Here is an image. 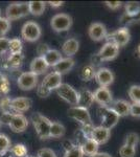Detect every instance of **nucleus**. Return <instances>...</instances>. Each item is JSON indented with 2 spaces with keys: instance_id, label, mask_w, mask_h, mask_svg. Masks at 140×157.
I'll return each instance as SVG.
<instances>
[{
  "instance_id": "20",
  "label": "nucleus",
  "mask_w": 140,
  "mask_h": 157,
  "mask_svg": "<svg viewBox=\"0 0 140 157\" xmlns=\"http://www.w3.org/2000/svg\"><path fill=\"white\" fill-rule=\"evenodd\" d=\"M48 68H49V66H48L47 63L45 62V60L42 57L35 58L30 63V72H32L37 77L46 72Z\"/></svg>"
},
{
  "instance_id": "9",
  "label": "nucleus",
  "mask_w": 140,
  "mask_h": 157,
  "mask_svg": "<svg viewBox=\"0 0 140 157\" xmlns=\"http://www.w3.org/2000/svg\"><path fill=\"white\" fill-rule=\"evenodd\" d=\"M118 54H119V47L117 45L111 42H106L101 46V48L99 49V52L96 55V58L100 62H108V61L116 59Z\"/></svg>"
},
{
  "instance_id": "12",
  "label": "nucleus",
  "mask_w": 140,
  "mask_h": 157,
  "mask_svg": "<svg viewBox=\"0 0 140 157\" xmlns=\"http://www.w3.org/2000/svg\"><path fill=\"white\" fill-rule=\"evenodd\" d=\"M110 136H111V130L101 127V126H96V127H93V129L91 130L88 138H91L98 146H100L106 144L109 140Z\"/></svg>"
},
{
  "instance_id": "29",
  "label": "nucleus",
  "mask_w": 140,
  "mask_h": 157,
  "mask_svg": "<svg viewBox=\"0 0 140 157\" xmlns=\"http://www.w3.org/2000/svg\"><path fill=\"white\" fill-rule=\"evenodd\" d=\"M22 42L18 38H14V39L9 40V50L11 54H21L22 52Z\"/></svg>"
},
{
  "instance_id": "47",
  "label": "nucleus",
  "mask_w": 140,
  "mask_h": 157,
  "mask_svg": "<svg viewBox=\"0 0 140 157\" xmlns=\"http://www.w3.org/2000/svg\"><path fill=\"white\" fill-rule=\"evenodd\" d=\"M105 4L110 10H112V11H116V10L120 9L123 2H121V1H106Z\"/></svg>"
},
{
  "instance_id": "38",
  "label": "nucleus",
  "mask_w": 140,
  "mask_h": 157,
  "mask_svg": "<svg viewBox=\"0 0 140 157\" xmlns=\"http://www.w3.org/2000/svg\"><path fill=\"white\" fill-rule=\"evenodd\" d=\"M11 29V21L4 17H0V37H4Z\"/></svg>"
},
{
  "instance_id": "43",
  "label": "nucleus",
  "mask_w": 140,
  "mask_h": 157,
  "mask_svg": "<svg viewBox=\"0 0 140 157\" xmlns=\"http://www.w3.org/2000/svg\"><path fill=\"white\" fill-rule=\"evenodd\" d=\"M9 40L7 38L0 37V56L4 55L9 50Z\"/></svg>"
},
{
  "instance_id": "53",
  "label": "nucleus",
  "mask_w": 140,
  "mask_h": 157,
  "mask_svg": "<svg viewBox=\"0 0 140 157\" xmlns=\"http://www.w3.org/2000/svg\"><path fill=\"white\" fill-rule=\"evenodd\" d=\"M0 13H1V12H0ZM0 17H1V16H0Z\"/></svg>"
},
{
  "instance_id": "48",
  "label": "nucleus",
  "mask_w": 140,
  "mask_h": 157,
  "mask_svg": "<svg viewBox=\"0 0 140 157\" xmlns=\"http://www.w3.org/2000/svg\"><path fill=\"white\" fill-rule=\"evenodd\" d=\"M48 4H49L51 7H60V6H62L63 4H64V2L63 1H50V2H48Z\"/></svg>"
},
{
  "instance_id": "19",
  "label": "nucleus",
  "mask_w": 140,
  "mask_h": 157,
  "mask_svg": "<svg viewBox=\"0 0 140 157\" xmlns=\"http://www.w3.org/2000/svg\"><path fill=\"white\" fill-rule=\"evenodd\" d=\"M74 60L72 58H63L61 61H59L57 64L53 66V70L55 72L59 73V75H64V73L69 72L73 67H74Z\"/></svg>"
},
{
  "instance_id": "2",
  "label": "nucleus",
  "mask_w": 140,
  "mask_h": 157,
  "mask_svg": "<svg viewBox=\"0 0 140 157\" xmlns=\"http://www.w3.org/2000/svg\"><path fill=\"white\" fill-rule=\"evenodd\" d=\"M55 90H57L58 95L63 101H65L66 103H68L72 107L78 106V100H80V92L76 91L72 86L66 84V83H62Z\"/></svg>"
},
{
  "instance_id": "52",
  "label": "nucleus",
  "mask_w": 140,
  "mask_h": 157,
  "mask_svg": "<svg viewBox=\"0 0 140 157\" xmlns=\"http://www.w3.org/2000/svg\"><path fill=\"white\" fill-rule=\"evenodd\" d=\"M0 127H1V124H0Z\"/></svg>"
},
{
  "instance_id": "1",
  "label": "nucleus",
  "mask_w": 140,
  "mask_h": 157,
  "mask_svg": "<svg viewBox=\"0 0 140 157\" xmlns=\"http://www.w3.org/2000/svg\"><path fill=\"white\" fill-rule=\"evenodd\" d=\"M32 121L34 128L37 132L38 136L41 139L49 138V130L51 121L48 120L46 116L42 115L41 113H34L32 115Z\"/></svg>"
},
{
  "instance_id": "41",
  "label": "nucleus",
  "mask_w": 140,
  "mask_h": 157,
  "mask_svg": "<svg viewBox=\"0 0 140 157\" xmlns=\"http://www.w3.org/2000/svg\"><path fill=\"white\" fill-rule=\"evenodd\" d=\"M37 157H58L55 155V151H52L51 149L48 148H43L40 149L37 153Z\"/></svg>"
},
{
  "instance_id": "50",
  "label": "nucleus",
  "mask_w": 140,
  "mask_h": 157,
  "mask_svg": "<svg viewBox=\"0 0 140 157\" xmlns=\"http://www.w3.org/2000/svg\"><path fill=\"white\" fill-rule=\"evenodd\" d=\"M137 55H138V57L140 58V44L137 46Z\"/></svg>"
},
{
  "instance_id": "6",
  "label": "nucleus",
  "mask_w": 140,
  "mask_h": 157,
  "mask_svg": "<svg viewBox=\"0 0 140 157\" xmlns=\"http://www.w3.org/2000/svg\"><path fill=\"white\" fill-rule=\"evenodd\" d=\"M50 26L57 33L67 32L72 26V18L69 15L64 14V13L57 14L50 20Z\"/></svg>"
},
{
  "instance_id": "35",
  "label": "nucleus",
  "mask_w": 140,
  "mask_h": 157,
  "mask_svg": "<svg viewBox=\"0 0 140 157\" xmlns=\"http://www.w3.org/2000/svg\"><path fill=\"white\" fill-rule=\"evenodd\" d=\"M119 155H120V157H135V155H136V148L123 144L119 149Z\"/></svg>"
},
{
  "instance_id": "15",
  "label": "nucleus",
  "mask_w": 140,
  "mask_h": 157,
  "mask_svg": "<svg viewBox=\"0 0 140 157\" xmlns=\"http://www.w3.org/2000/svg\"><path fill=\"white\" fill-rule=\"evenodd\" d=\"M27 126H28V121L23 114L20 113H15L12 117V121L9 123V127L11 130L15 133H21L26 130Z\"/></svg>"
},
{
  "instance_id": "17",
  "label": "nucleus",
  "mask_w": 140,
  "mask_h": 157,
  "mask_svg": "<svg viewBox=\"0 0 140 157\" xmlns=\"http://www.w3.org/2000/svg\"><path fill=\"white\" fill-rule=\"evenodd\" d=\"M41 84L44 86L45 88H47L49 91H52L62 84V75H59V73L52 71L43 78Z\"/></svg>"
},
{
  "instance_id": "13",
  "label": "nucleus",
  "mask_w": 140,
  "mask_h": 157,
  "mask_svg": "<svg viewBox=\"0 0 140 157\" xmlns=\"http://www.w3.org/2000/svg\"><path fill=\"white\" fill-rule=\"evenodd\" d=\"M38 77L32 72H22L17 80V84L22 90H32L37 86Z\"/></svg>"
},
{
  "instance_id": "26",
  "label": "nucleus",
  "mask_w": 140,
  "mask_h": 157,
  "mask_svg": "<svg viewBox=\"0 0 140 157\" xmlns=\"http://www.w3.org/2000/svg\"><path fill=\"white\" fill-rule=\"evenodd\" d=\"M66 129L64 126L59 121H51L50 125V130H49V137L52 138H60L63 137L65 134Z\"/></svg>"
},
{
  "instance_id": "31",
  "label": "nucleus",
  "mask_w": 140,
  "mask_h": 157,
  "mask_svg": "<svg viewBox=\"0 0 140 157\" xmlns=\"http://www.w3.org/2000/svg\"><path fill=\"white\" fill-rule=\"evenodd\" d=\"M120 22L123 24H126V25L140 22V11L138 13H136V14H134V15H128V14L124 13L120 18Z\"/></svg>"
},
{
  "instance_id": "36",
  "label": "nucleus",
  "mask_w": 140,
  "mask_h": 157,
  "mask_svg": "<svg viewBox=\"0 0 140 157\" xmlns=\"http://www.w3.org/2000/svg\"><path fill=\"white\" fill-rule=\"evenodd\" d=\"M11 148V140L4 134H0V156H3L6 152Z\"/></svg>"
},
{
  "instance_id": "21",
  "label": "nucleus",
  "mask_w": 140,
  "mask_h": 157,
  "mask_svg": "<svg viewBox=\"0 0 140 157\" xmlns=\"http://www.w3.org/2000/svg\"><path fill=\"white\" fill-rule=\"evenodd\" d=\"M80 48V42L74 38H70V39L66 40L62 45V52L63 54L67 56V58L73 57Z\"/></svg>"
},
{
  "instance_id": "14",
  "label": "nucleus",
  "mask_w": 140,
  "mask_h": 157,
  "mask_svg": "<svg viewBox=\"0 0 140 157\" xmlns=\"http://www.w3.org/2000/svg\"><path fill=\"white\" fill-rule=\"evenodd\" d=\"M107 34L108 33H107L105 24L100 23V22H93L88 29V35L90 39L96 42L106 39Z\"/></svg>"
},
{
  "instance_id": "33",
  "label": "nucleus",
  "mask_w": 140,
  "mask_h": 157,
  "mask_svg": "<svg viewBox=\"0 0 140 157\" xmlns=\"http://www.w3.org/2000/svg\"><path fill=\"white\" fill-rule=\"evenodd\" d=\"M63 157H84L80 145H73L69 149L65 151V154Z\"/></svg>"
},
{
  "instance_id": "10",
  "label": "nucleus",
  "mask_w": 140,
  "mask_h": 157,
  "mask_svg": "<svg viewBox=\"0 0 140 157\" xmlns=\"http://www.w3.org/2000/svg\"><path fill=\"white\" fill-rule=\"evenodd\" d=\"M94 102L100 105V107H110L113 102V97L108 87H99L93 92Z\"/></svg>"
},
{
  "instance_id": "5",
  "label": "nucleus",
  "mask_w": 140,
  "mask_h": 157,
  "mask_svg": "<svg viewBox=\"0 0 140 157\" xmlns=\"http://www.w3.org/2000/svg\"><path fill=\"white\" fill-rule=\"evenodd\" d=\"M107 42L114 43L118 47L126 46L127 44L130 42L131 39V34H130V30L128 27L123 26L120 29L114 30L111 34H107Z\"/></svg>"
},
{
  "instance_id": "46",
  "label": "nucleus",
  "mask_w": 140,
  "mask_h": 157,
  "mask_svg": "<svg viewBox=\"0 0 140 157\" xmlns=\"http://www.w3.org/2000/svg\"><path fill=\"white\" fill-rule=\"evenodd\" d=\"M49 46H48L47 44H44V43H41V44L38 45L37 47V52L38 55H39V57H44L45 55H46V52L49 50Z\"/></svg>"
},
{
  "instance_id": "24",
  "label": "nucleus",
  "mask_w": 140,
  "mask_h": 157,
  "mask_svg": "<svg viewBox=\"0 0 140 157\" xmlns=\"http://www.w3.org/2000/svg\"><path fill=\"white\" fill-rule=\"evenodd\" d=\"M94 103V97H93V92L88 89H83L80 92V100H78V106L86 109H89V107H91V105Z\"/></svg>"
},
{
  "instance_id": "22",
  "label": "nucleus",
  "mask_w": 140,
  "mask_h": 157,
  "mask_svg": "<svg viewBox=\"0 0 140 157\" xmlns=\"http://www.w3.org/2000/svg\"><path fill=\"white\" fill-rule=\"evenodd\" d=\"M24 62V56L23 54H11L7 58L4 67L9 68V69H18L19 67L22 66Z\"/></svg>"
},
{
  "instance_id": "23",
  "label": "nucleus",
  "mask_w": 140,
  "mask_h": 157,
  "mask_svg": "<svg viewBox=\"0 0 140 157\" xmlns=\"http://www.w3.org/2000/svg\"><path fill=\"white\" fill-rule=\"evenodd\" d=\"M81 146V149H82V152L84 154V156H93L94 154H96L98 152V148L99 146L95 143L94 140H92L91 138H86V140L84 141Z\"/></svg>"
},
{
  "instance_id": "16",
  "label": "nucleus",
  "mask_w": 140,
  "mask_h": 157,
  "mask_svg": "<svg viewBox=\"0 0 140 157\" xmlns=\"http://www.w3.org/2000/svg\"><path fill=\"white\" fill-rule=\"evenodd\" d=\"M32 105V101L28 98H16L12 100L11 107L14 113H20L29 110V108Z\"/></svg>"
},
{
  "instance_id": "25",
  "label": "nucleus",
  "mask_w": 140,
  "mask_h": 157,
  "mask_svg": "<svg viewBox=\"0 0 140 157\" xmlns=\"http://www.w3.org/2000/svg\"><path fill=\"white\" fill-rule=\"evenodd\" d=\"M42 58L45 60V62L47 63V65L49 67L50 66L53 67L59 62V61H61L63 59L61 52H59V50H57V49H49L46 52V55H45L44 57H42Z\"/></svg>"
},
{
  "instance_id": "49",
  "label": "nucleus",
  "mask_w": 140,
  "mask_h": 157,
  "mask_svg": "<svg viewBox=\"0 0 140 157\" xmlns=\"http://www.w3.org/2000/svg\"><path fill=\"white\" fill-rule=\"evenodd\" d=\"M91 157H112V156L109 153H106V152H97V153L94 154Z\"/></svg>"
},
{
  "instance_id": "44",
  "label": "nucleus",
  "mask_w": 140,
  "mask_h": 157,
  "mask_svg": "<svg viewBox=\"0 0 140 157\" xmlns=\"http://www.w3.org/2000/svg\"><path fill=\"white\" fill-rule=\"evenodd\" d=\"M13 113H2L1 116H0V124L1 125H9L13 117Z\"/></svg>"
},
{
  "instance_id": "18",
  "label": "nucleus",
  "mask_w": 140,
  "mask_h": 157,
  "mask_svg": "<svg viewBox=\"0 0 140 157\" xmlns=\"http://www.w3.org/2000/svg\"><path fill=\"white\" fill-rule=\"evenodd\" d=\"M130 107H131V104L126 100L113 101L110 105V108L119 116V117H123V116L130 115Z\"/></svg>"
},
{
  "instance_id": "51",
  "label": "nucleus",
  "mask_w": 140,
  "mask_h": 157,
  "mask_svg": "<svg viewBox=\"0 0 140 157\" xmlns=\"http://www.w3.org/2000/svg\"><path fill=\"white\" fill-rule=\"evenodd\" d=\"M27 157H34V156H27Z\"/></svg>"
},
{
  "instance_id": "32",
  "label": "nucleus",
  "mask_w": 140,
  "mask_h": 157,
  "mask_svg": "<svg viewBox=\"0 0 140 157\" xmlns=\"http://www.w3.org/2000/svg\"><path fill=\"white\" fill-rule=\"evenodd\" d=\"M128 94L133 103H140V85H132L129 88Z\"/></svg>"
},
{
  "instance_id": "7",
  "label": "nucleus",
  "mask_w": 140,
  "mask_h": 157,
  "mask_svg": "<svg viewBox=\"0 0 140 157\" xmlns=\"http://www.w3.org/2000/svg\"><path fill=\"white\" fill-rule=\"evenodd\" d=\"M98 112L100 116V126L109 130L115 127L120 118L110 107H100Z\"/></svg>"
},
{
  "instance_id": "42",
  "label": "nucleus",
  "mask_w": 140,
  "mask_h": 157,
  "mask_svg": "<svg viewBox=\"0 0 140 157\" xmlns=\"http://www.w3.org/2000/svg\"><path fill=\"white\" fill-rule=\"evenodd\" d=\"M130 115L140 118V103H132L130 107Z\"/></svg>"
},
{
  "instance_id": "8",
  "label": "nucleus",
  "mask_w": 140,
  "mask_h": 157,
  "mask_svg": "<svg viewBox=\"0 0 140 157\" xmlns=\"http://www.w3.org/2000/svg\"><path fill=\"white\" fill-rule=\"evenodd\" d=\"M41 27L37 22L28 21L26 22L21 29V36L27 42H35L41 37Z\"/></svg>"
},
{
  "instance_id": "40",
  "label": "nucleus",
  "mask_w": 140,
  "mask_h": 157,
  "mask_svg": "<svg viewBox=\"0 0 140 157\" xmlns=\"http://www.w3.org/2000/svg\"><path fill=\"white\" fill-rule=\"evenodd\" d=\"M9 91V82L6 77H4L1 72H0V92L2 94H7Z\"/></svg>"
},
{
  "instance_id": "37",
  "label": "nucleus",
  "mask_w": 140,
  "mask_h": 157,
  "mask_svg": "<svg viewBox=\"0 0 140 157\" xmlns=\"http://www.w3.org/2000/svg\"><path fill=\"white\" fill-rule=\"evenodd\" d=\"M124 10H126V14L134 15L140 11V4L136 1H130L124 6Z\"/></svg>"
},
{
  "instance_id": "4",
  "label": "nucleus",
  "mask_w": 140,
  "mask_h": 157,
  "mask_svg": "<svg viewBox=\"0 0 140 157\" xmlns=\"http://www.w3.org/2000/svg\"><path fill=\"white\" fill-rule=\"evenodd\" d=\"M68 116L72 120L78 121L82 125V127L93 126L90 112L86 108L80 107V106H73L68 110Z\"/></svg>"
},
{
  "instance_id": "34",
  "label": "nucleus",
  "mask_w": 140,
  "mask_h": 157,
  "mask_svg": "<svg viewBox=\"0 0 140 157\" xmlns=\"http://www.w3.org/2000/svg\"><path fill=\"white\" fill-rule=\"evenodd\" d=\"M11 102L12 100L9 97H2L0 98V111L2 113H13V114H15L12 110Z\"/></svg>"
},
{
  "instance_id": "39",
  "label": "nucleus",
  "mask_w": 140,
  "mask_h": 157,
  "mask_svg": "<svg viewBox=\"0 0 140 157\" xmlns=\"http://www.w3.org/2000/svg\"><path fill=\"white\" fill-rule=\"evenodd\" d=\"M139 135L137 133H129L126 137V140H124V145H128V146H131V147H135L139 144Z\"/></svg>"
},
{
  "instance_id": "30",
  "label": "nucleus",
  "mask_w": 140,
  "mask_h": 157,
  "mask_svg": "<svg viewBox=\"0 0 140 157\" xmlns=\"http://www.w3.org/2000/svg\"><path fill=\"white\" fill-rule=\"evenodd\" d=\"M11 153L13 157H27V148L22 144H17L12 147Z\"/></svg>"
},
{
  "instance_id": "11",
  "label": "nucleus",
  "mask_w": 140,
  "mask_h": 157,
  "mask_svg": "<svg viewBox=\"0 0 140 157\" xmlns=\"http://www.w3.org/2000/svg\"><path fill=\"white\" fill-rule=\"evenodd\" d=\"M95 81L97 82L99 87H109L114 82L115 75L109 68L101 67L96 70L95 72Z\"/></svg>"
},
{
  "instance_id": "28",
  "label": "nucleus",
  "mask_w": 140,
  "mask_h": 157,
  "mask_svg": "<svg viewBox=\"0 0 140 157\" xmlns=\"http://www.w3.org/2000/svg\"><path fill=\"white\" fill-rule=\"evenodd\" d=\"M95 68L92 64H87L85 65L80 71V78L81 80L85 81V82H88V81H91L95 78Z\"/></svg>"
},
{
  "instance_id": "45",
  "label": "nucleus",
  "mask_w": 140,
  "mask_h": 157,
  "mask_svg": "<svg viewBox=\"0 0 140 157\" xmlns=\"http://www.w3.org/2000/svg\"><path fill=\"white\" fill-rule=\"evenodd\" d=\"M50 92H51V91H49L47 88H45L42 84H40L39 86H38L37 93L40 98H47L48 95L50 94Z\"/></svg>"
},
{
  "instance_id": "27",
  "label": "nucleus",
  "mask_w": 140,
  "mask_h": 157,
  "mask_svg": "<svg viewBox=\"0 0 140 157\" xmlns=\"http://www.w3.org/2000/svg\"><path fill=\"white\" fill-rule=\"evenodd\" d=\"M29 13L34 16H41L46 9V2L44 1H29Z\"/></svg>"
},
{
  "instance_id": "3",
  "label": "nucleus",
  "mask_w": 140,
  "mask_h": 157,
  "mask_svg": "<svg viewBox=\"0 0 140 157\" xmlns=\"http://www.w3.org/2000/svg\"><path fill=\"white\" fill-rule=\"evenodd\" d=\"M29 14L28 2H13L9 3L6 11V18L9 21L17 20Z\"/></svg>"
}]
</instances>
